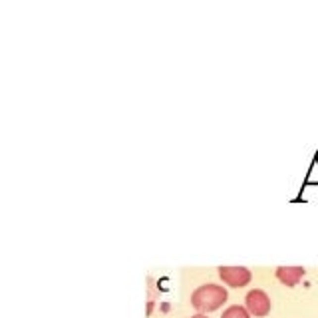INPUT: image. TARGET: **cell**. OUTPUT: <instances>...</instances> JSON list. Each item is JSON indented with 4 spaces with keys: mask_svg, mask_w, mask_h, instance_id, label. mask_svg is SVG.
<instances>
[{
    "mask_svg": "<svg viewBox=\"0 0 318 318\" xmlns=\"http://www.w3.org/2000/svg\"><path fill=\"white\" fill-rule=\"evenodd\" d=\"M245 304H247V310L253 314V316H266L270 312V298L265 290L261 288H253L251 292H247L245 296Z\"/></svg>",
    "mask_w": 318,
    "mask_h": 318,
    "instance_id": "obj_2",
    "label": "cell"
},
{
    "mask_svg": "<svg viewBox=\"0 0 318 318\" xmlns=\"http://www.w3.org/2000/svg\"><path fill=\"white\" fill-rule=\"evenodd\" d=\"M221 318H251V312L247 310V306H239V304H233L229 306Z\"/></svg>",
    "mask_w": 318,
    "mask_h": 318,
    "instance_id": "obj_5",
    "label": "cell"
},
{
    "mask_svg": "<svg viewBox=\"0 0 318 318\" xmlns=\"http://www.w3.org/2000/svg\"><path fill=\"white\" fill-rule=\"evenodd\" d=\"M219 276L233 288H243L251 282V270L245 266H219Z\"/></svg>",
    "mask_w": 318,
    "mask_h": 318,
    "instance_id": "obj_3",
    "label": "cell"
},
{
    "mask_svg": "<svg viewBox=\"0 0 318 318\" xmlns=\"http://www.w3.org/2000/svg\"><path fill=\"white\" fill-rule=\"evenodd\" d=\"M191 318H207L205 314H195V316H191Z\"/></svg>",
    "mask_w": 318,
    "mask_h": 318,
    "instance_id": "obj_6",
    "label": "cell"
},
{
    "mask_svg": "<svg viewBox=\"0 0 318 318\" xmlns=\"http://www.w3.org/2000/svg\"><path fill=\"white\" fill-rule=\"evenodd\" d=\"M304 276V268L302 266H278L276 268V278L284 284V286H296Z\"/></svg>",
    "mask_w": 318,
    "mask_h": 318,
    "instance_id": "obj_4",
    "label": "cell"
},
{
    "mask_svg": "<svg viewBox=\"0 0 318 318\" xmlns=\"http://www.w3.org/2000/svg\"><path fill=\"white\" fill-rule=\"evenodd\" d=\"M227 288L219 284H203L193 290L191 304L199 312H213L227 302Z\"/></svg>",
    "mask_w": 318,
    "mask_h": 318,
    "instance_id": "obj_1",
    "label": "cell"
}]
</instances>
